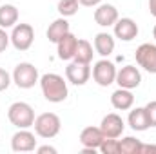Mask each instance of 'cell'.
Listing matches in <instances>:
<instances>
[{"label": "cell", "instance_id": "obj_24", "mask_svg": "<svg viewBox=\"0 0 156 154\" xmlns=\"http://www.w3.org/2000/svg\"><path fill=\"white\" fill-rule=\"evenodd\" d=\"M98 151L102 154H120V142L116 138H105Z\"/></svg>", "mask_w": 156, "mask_h": 154}, {"label": "cell", "instance_id": "obj_31", "mask_svg": "<svg viewBox=\"0 0 156 154\" xmlns=\"http://www.w3.org/2000/svg\"><path fill=\"white\" fill-rule=\"evenodd\" d=\"M149 11H151V15L156 18V0H149Z\"/></svg>", "mask_w": 156, "mask_h": 154}, {"label": "cell", "instance_id": "obj_22", "mask_svg": "<svg viewBox=\"0 0 156 154\" xmlns=\"http://www.w3.org/2000/svg\"><path fill=\"white\" fill-rule=\"evenodd\" d=\"M120 142V154H140L142 152V140L134 138V136H125Z\"/></svg>", "mask_w": 156, "mask_h": 154}, {"label": "cell", "instance_id": "obj_4", "mask_svg": "<svg viewBox=\"0 0 156 154\" xmlns=\"http://www.w3.org/2000/svg\"><path fill=\"white\" fill-rule=\"evenodd\" d=\"M11 76H13V82L18 89H31V87H35V83L40 82L38 69L29 62H20L15 67Z\"/></svg>", "mask_w": 156, "mask_h": 154}, {"label": "cell", "instance_id": "obj_20", "mask_svg": "<svg viewBox=\"0 0 156 154\" xmlns=\"http://www.w3.org/2000/svg\"><path fill=\"white\" fill-rule=\"evenodd\" d=\"M18 24V9L13 4H4L0 5V27L9 29Z\"/></svg>", "mask_w": 156, "mask_h": 154}, {"label": "cell", "instance_id": "obj_14", "mask_svg": "<svg viewBox=\"0 0 156 154\" xmlns=\"http://www.w3.org/2000/svg\"><path fill=\"white\" fill-rule=\"evenodd\" d=\"M104 140H105V136H104V132H102L100 127H85V129L80 132V143H82V147H85V149H94V151H98Z\"/></svg>", "mask_w": 156, "mask_h": 154}, {"label": "cell", "instance_id": "obj_17", "mask_svg": "<svg viewBox=\"0 0 156 154\" xmlns=\"http://www.w3.org/2000/svg\"><path fill=\"white\" fill-rule=\"evenodd\" d=\"M127 121H129V127H131L133 131H136V132H144V131H147V129L151 127V125H149L147 113H145V107H136V109H133V111L129 113Z\"/></svg>", "mask_w": 156, "mask_h": 154}, {"label": "cell", "instance_id": "obj_12", "mask_svg": "<svg viewBox=\"0 0 156 154\" xmlns=\"http://www.w3.org/2000/svg\"><path fill=\"white\" fill-rule=\"evenodd\" d=\"M115 37L122 42H131L138 37V24L133 18H118L115 22Z\"/></svg>", "mask_w": 156, "mask_h": 154}, {"label": "cell", "instance_id": "obj_5", "mask_svg": "<svg viewBox=\"0 0 156 154\" xmlns=\"http://www.w3.org/2000/svg\"><path fill=\"white\" fill-rule=\"evenodd\" d=\"M9 38L16 51H27L35 42V29L31 24H16L13 27Z\"/></svg>", "mask_w": 156, "mask_h": 154}, {"label": "cell", "instance_id": "obj_21", "mask_svg": "<svg viewBox=\"0 0 156 154\" xmlns=\"http://www.w3.org/2000/svg\"><path fill=\"white\" fill-rule=\"evenodd\" d=\"M93 45L87 42V40H78L76 45V53H75V62L78 64H91L93 62Z\"/></svg>", "mask_w": 156, "mask_h": 154}, {"label": "cell", "instance_id": "obj_9", "mask_svg": "<svg viewBox=\"0 0 156 154\" xmlns=\"http://www.w3.org/2000/svg\"><path fill=\"white\" fill-rule=\"evenodd\" d=\"M118 87H123V89H136L140 83H142V73L138 67L134 65H125L122 69L116 71V80Z\"/></svg>", "mask_w": 156, "mask_h": 154}, {"label": "cell", "instance_id": "obj_23", "mask_svg": "<svg viewBox=\"0 0 156 154\" xmlns=\"http://www.w3.org/2000/svg\"><path fill=\"white\" fill-rule=\"evenodd\" d=\"M78 7H80V2L78 0H58V5H56L60 16H64V18L75 16L78 13Z\"/></svg>", "mask_w": 156, "mask_h": 154}, {"label": "cell", "instance_id": "obj_10", "mask_svg": "<svg viewBox=\"0 0 156 154\" xmlns=\"http://www.w3.org/2000/svg\"><path fill=\"white\" fill-rule=\"evenodd\" d=\"M100 129H102V132H104L105 138H120L123 134L125 123H123L122 116H118L116 113H109V114H105L102 118Z\"/></svg>", "mask_w": 156, "mask_h": 154}, {"label": "cell", "instance_id": "obj_6", "mask_svg": "<svg viewBox=\"0 0 156 154\" xmlns=\"http://www.w3.org/2000/svg\"><path fill=\"white\" fill-rule=\"evenodd\" d=\"M116 65L107 60V58H102L98 60L94 65H93V80L100 85V87H109L111 83H115L116 80Z\"/></svg>", "mask_w": 156, "mask_h": 154}, {"label": "cell", "instance_id": "obj_7", "mask_svg": "<svg viewBox=\"0 0 156 154\" xmlns=\"http://www.w3.org/2000/svg\"><path fill=\"white\" fill-rule=\"evenodd\" d=\"M134 56H136V64L144 71L156 75V44H142L136 49Z\"/></svg>", "mask_w": 156, "mask_h": 154}, {"label": "cell", "instance_id": "obj_28", "mask_svg": "<svg viewBox=\"0 0 156 154\" xmlns=\"http://www.w3.org/2000/svg\"><path fill=\"white\" fill-rule=\"evenodd\" d=\"M37 152L38 154H56V149L51 147V145H44V147H37Z\"/></svg>", "mask_w": 156, "mask_h": 154}, {"label": "cell", "instance_id": "obj_1", "mask_svg": "<svg viewBox=\"0 0 156 154\" xmlns=\"http://www.w3.org/2000/svg\"><path fill=\"white\" fill-rule=\"evenodd\" d=\"M40 89L42 94L47 102L51 103H60L67 98L69 91H67V82L64 76L56 75V73H45L40 76Z\"/></svg>", "mask_w": 156, "mask_h": 154}, {"label": "cell", "instance_id": "obj_13", "mask_svg": "<svg viewBox=\"0 0 156 154\" xmlns=\"http://www.w3.org/2000/svg\"><path fill=\"white\" fill-rule=\"evenodd\" d=\"M118 18V9L113 4H98L96 9H94V22L102 27H109V26H115Z\"/></svg>", "mask_w": 156, "mask_h": 154}, {"label": "cell", "instance_id": "obj_8", "mask_svg": "<svg viewBox=\"0 0 156 154\" xmlns=\"http://www.w3.org/2000/svg\"><path fill=\"white\" fill-rule=\"evenodd\" d=\"M11 149L15 152H31L37 149V138L27 129H18L11 138Z\"/></svg>", "mask_w": 156, "mask_h": 154}, {"label": "cell", "instance_id": "obj_2", "mask_svg": "<svg viewBox=\"0 0 156 154\" xmlns=\"http://www.w3.org/2000/svg\"><path fill=\"white\" fill-rule=\"evenodd\" d=\"M7 118H9V121L15 127H18V129H29L35 123V111L26 102H15L7 109Z\"/></svg>", "mask_w": 156, "mask_h": 154}, {"label": "cell", "instance_id": "obj_25", "mask_svg": "<svg viewBox=\"0 0 156 154\" xmlns=\"http://www.w3.org/2000/svg\"><path fill=\"white\" fill-rule=\"evenodd\" d=\"M145 113H147V118H149V125L156 127V100L149 102L145 105Z\"/></svg>", "mask_w": 156, "mask_h": 154}, {"label": "cell", "instance_id": "obj_26", "mask_svg": "<svg viewBox=\"0 0 156 154\" xmlns=\"http://www.w3.org/2000/svg\"><path fill=\"white\" fill-rule=\"evenodd\" d=\"M11 82H13V76H11L5 69H2V67H0V93H2V91H5V89L11 85Z\"/></svg>", "mask_w": 156, "mask_h": 154}, {"label": "cell", "instance_id": "obj_32", "mask_svg": "<svg viewBox=\"0 0 156 154\" xmlns=\"http://www.w3.org/2000/svg\"><path fill=\"white\" fill-rule=\"evenodd\" d=\"M153 37H154V40H156V26H154V29H153Z\"/></svg>", "mask_w": 156, "mask_h": 154}, {"label": "cell", "instance_id": "obj_18", "mask_svg": "<svg viewBox=\"0 0 156 154\" xmlns=\"http://www.w3.org/2000/svg\"><path fill=\"white\" fill-rule=\"evenodd\" d=\"M67 33H69V22H67V18L60 16L53 24H49V27H47V40L56 44L60 38H64Z\"/></svg>", "mask_w": 156, "mask_h": 154}, {"label": "cell", "instance_id": "obj_11", "mask_svg": "<svg viewBox=\"0 0 156 154\" xmlns=\"http://www.w3.org/2000/svg\"><path fill=\"white\" fill-rule=\"evenodd\" d=\"M66 78L73 85H85L89 82V78H91V67H89V64H78V62L73 60L66 67Z\"/></svg>", "mask_w": 156, "mask_h": 154}, {"label": "cell", "instance_id": "obj_29", "mask_svg": "<svg viewBox=\"0 0 156 154\" xmlns=\"http://www.w3.org/2000/svg\"><path fill=\"white\" fill-rule=\"evenodd\" d=\"M80 5H85V7H96L98 4H102V0H78Z\"/></svg>", "mask_w": 156, "mask_h": 154}, {"label": "cell", "instance_id": "obj_16", "mask_svg": "<svg viewBox=\"0 0 156 154\" xmlns=\"http://www.w3.org/2000/svg\"><path fill=\"white\" fill-rule=\"evenodd\" d=\"M111 103L118 111H129L134 105V94L131 93V89L118 87L116 91L111 94Z\"/></svg>", "mask_w": 156, "mask_h": 154}, {"label": "cell", "instance_id": "obj_19", "mask_svg": "<svg viewBox=\"0 0 156 154\" xmlns=\"http://www.w3.org/2000/svg\"><path fill=\"white\" fill-rule=\"evenodd\" d=\"M94 51L100 56H104V58H107L109 54H113V51H115V38H113V35H109V33H98L94 37Z\"/></svg>", "mask_w": 156, "mask_h": 154}, {"label": "cell", "instance_id": "obj_15", "mask_svg": "<svg viewBox=\"0 0 156 154\" xmlns=\"http://www.w3.org/2000/svg\"><path fill=\"white\" fill-rule=\"evenodd\" d=\"M76 45H78V38L69 31L64 38H60L56 42V53L60 60H73L75 53H76Z\"/></svg>", "mask_w": 156, "mask_h": 154}, {"label": "cell", "instance_id": "obj_3", "mask_svg": "<svg viewBox=\"0 0 156 154\" xmlns=\"http://www.w3.org/2000/svg\"><path fill=\"white\" fill-rule=\"evenodd\" d=\"M33 127H35L37 136L44 138V140H51L60 132L62 121H60V116L55 113H42L35 118Z\"/></svg>", "mask_w": 156, "mask_h": 154}, {"label": "cell", "instance_id": "obj_30", "mask_svg": "<svg viewBox=\"0 0 156 154\" xmlns=\"http://www.w3.org/2000/svg\"><path fill=\"white\" fill-rule=\"evenodd\" d=\"M145 152H156V145H142V152L140 154H145Z\"/></svg>", "mask_w": 156, "mask_h": 154}, {"label": "cell", "instance_id": "obj_27", "mask_svg": "<svg viewBox=\"0 0 156 154\" xmlns=\"http://www.w3.org/2000/svg\"><path fill=\"white\" fill-rule=\"evenodd\" d=\"M9 42H11V38H9V35L5 33V29H4V27H0V53H4V51L7 49Z\"/></svg>", "mask_w": 156, "mask_h": 154}]
</instances>
